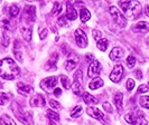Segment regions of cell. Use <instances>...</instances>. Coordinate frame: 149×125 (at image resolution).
I'll use <instances>...</instances> for the list:
<instances>
[{
	"label": "cell",
	"mask_w": 149,
	"mask_h": 125,
	"mask_svg": "<svg viewBox=\"0 0 149 125\" xmlns=\"http://www.w3.org/2000/svg\"><path fill=\"white\" fill-rule=\"evenodd\" d=\"M57 84V77L51 76V77H46L43 81H40V88L44 89L45 92L49 93L55 89V86Z\"/></svg>",
	"instance_id": "5b68a950"
},
{
	"label": "cell",
	"mask_w": 149,
	"mask_h": 125,
	"mask_svg": "<svg viewBox=\"0 0 149 125\" xmlns=\"http://www.w3.org/2000/svg\"><path fill=\"white\" fill-rule=\"evenodd\" d=\"M17 88H18V93L22 94V95H28V94H30V93L34 90L31 86L26 85V84H24V83H18V84H17Z\"/></svg>",
	"instance_id": "4fadbf2b"
},
{
	"label": "cell",
	"mask_w": 149,
	"mask_h": 125,
	"mask_svg": "<svg viewBox=\"0 0 149 125\" xmlns=\"http://www.w3.org/2000/svg\"><path fill=\"white\" fill-rule=\"evenodd\" d=\"M103 108H104L108 113H112V107L111 105L108 103V102H105V103H103Z\"/></svg>",
	"instance_id": "60d3db41"
},
{
	"label": "cell",
	"mask_w": 149,
	"mask_h": 125,
	"mask_svg": "<svg viewBox=\"0 0 149 125\" xmlns=\"http://www.w3.org/2000/svg\"><path fill=\"white\" fill-rule=\"evenodd\" d=\"M82 112H83V108H82V106H81V105L75 106L74 108L71 110V117H73V118L79 117V116L82 114Z\"/></svg>",
	"instance_id": "484cf974"
},
{
	"label": "cell",
	"mask_w": 149,
	"mask_h": 125,
	"mask_svg": "<svg viewBox=\"0 0 149 125\" xmlns=\"http://www.w3.org/2000/svg\"><path fill=\"white\" fill-rule=\"evenodd\" d=\"M20 69L17 66L15 60L11 58H5L0 60V77L7 81L15 79L19 76Z\"/></svg>",
	"instance_id": "6da1fadb"
},
{
	"label": "cell",
	"mask_w": 149,
	"mask_h": 125,
	"mask_svg": "<svg viewBox=\"0 0 149 125\" xmlns=\"http://www.w3.org/2000/svg\"><path fill=\"white\" fill-rule=\"evenodd\" d=\"M108 46H109V41H108V39H105V38H101L100 40H97V49H100L101 52H105V50H107V48H108Z\"/></svg>",
	"instance_id": "cb8c5ba5"
},
{
	"label": "cell",
	"mask_w": 149,
	"mask_h": 125,
	"mask_svg": "<svg viewBox=\"0 0 149 125\" xmlns=\"http://www.w3.org/2000/svg\"><path fill=\"white\" fill-rule=\"evenodd\" d=\"M145 12H146V15L149 17V5H146V7H145Z\"/></svg>",
	"instance_id": "7dc6e473"
},
{
	"label": "cell",
	"mask_w": 149,
	"mask_h": 125,
	"mask_svg": "<svg viewBox=\"0 0 149 125\" xmlns=\"http://www.w3.org/2000/svg\"><path fill=\"white\" fill-rule=\"evenodd\" d=\"M20 32H22V37L26 41H30L31 39V34H33V29L31 27H27V26H22L20 28Z\"/></svg>",
	"instance_id": "e0dca14e"
},
{
	"label": "cell",
	"mask_w": 149,
	"mask_h": 125,
	"mask_svg": "<svg viewBox=\"0 0 149 125\" xmlns=\"http://www.w3.org/2000/svg\"><path fill=\"white\" fill-rule=\"evenodd\" d=\"M45 104H46V101L42 94H36L30 98V105L33 107H44Z\"/></svg>",
	"instance_id": "8fae6325"
},
{
	"label": "cell",
	"mask_w": 149,
	"mask_h": 125,
	"mask_svg": "<svg viewBox=\"0 0 149 125\" xmlns=\"http://www.w3.org/2000/svg\"><path fill=\"white\" fill-rule=\"evenodd\" d=\"M14 52H15V55H16V58L18 59L19 61H22V52H17V50H14Z\"/></svg>",
	"instance_id": "f6af8a7d"
},
{
	"label": "cell",
	"mask_w": 149,
	"mask_h": 125,
	"mask_svg": "<svg viewBox=\"0 0 149 125\" xmlns=\"http://www.w3.org/2000/svg\"><path fill=\"white\" fill-rule=\"evenodd\" d=\"M19 7L17 6V5H11L10 7H9V15H10V17L11 18H15V17H17L18 16V14H19Z\"/></svg>",
	"instance_id": "f1b7e54d"
},
{
	"label": "cell",
	"mask_w": 149,
	"mask_h": 125,
	"mask_svg": "<svg viewBox=\"0 0 149 125\" xmlns=\"http://www.w3.org/2000/svg\"><path fill=\"white\" fill-rule=\"evenodd\" d=\"M83 99H84L85 104H89V105L99 103V101H97V98H95L94 96H92L91 94H89V93H84V94H83Z\"/></svg>",
	"instance_id": "7402d4cb"
},
{
	"label": "cell",
	"mask_w": 149,
	"mask_h": 125,
	"mask_svg": "<svg viewBox=\"0 0 149 125\" xmlns=\"http://www.w3.org/2000/svg\"><path fill=\"white\" fill-rule=\"evenodd\" d=\"M90 18H91L90 11L88 9H85V8H82V9L80 10V19H81V21L86 22L88 20H90Z\"/></svg>",
	"instance_id": "603a6c76"
},
{
	"label": "cell",
	"mask_w": 149,
	"mask_h": 125,
	"mask_svg": "<svg viewBox=\"0 0 149 125\" xmlns=\"http://www.w3.org/2000/svg\"><path fill=\"white\" fill-rule=\"evenodd\" d=\"M66 7V18H68L70 20H75L77 17V12H76L75 8L73 7V5L71 2H67Z\"/></svg>",
	"instance_id": "5bb4252c"
},
{
	"label": "cell",
	"mask_w": 149,
	"mask_h": 125,
	"mask_svg": "<svg viewBox=\"0 0 149 125\" xmlns=\"http://www.w3.org/2000/svg\"><path fill=\"white\" fill-rule=\"evenodd\" d=\"M0 125H16L13 118H10L8 115H3L0 118Z\"/></svg>",
	"instance_id": "d4e9b609"
},
{
	"label": "cell",
	"mask_w": 149,
	"mask_h": 125,
	"mask_svg": "<svg viewBox=\"0 0 149 125\" xmlns=\"http://www.w3.org/2000/svg\"><path fill=\"white\" fill-rule=\"evenodd\" d=\"M139 103L143 108H149V96H141L139 99Z\"/></svg>",
	"instance_id": "4dcf8cb0"
},
{
	"label": "cell",
	"mask_w": 149,
	"mask_h": 125,
	"mask_svg": "<svg viewBox=\"0 0 149 125\" xmlns=\"http://www.w3.org/2000/svg\"><path fill=\"white\" fill-rule=\"evenodd\" d=\"M123 57V50L120 47H114L110 52V58L112 60H119Z\"/></svg>",
	"instance_id": "9a60e30c"
},
{
	"label": "cell",
	"mask_w": 149,
	"mask_h": 125,
	"mask_svg": "<svg viewBox=\"0 0 149 125\" xmlns=\"http://www.w3.org/2000/svg\"><path fill=\"white\" fill-rule=\"evenodd\" d=\"M10 99V95L6 93H0V105H5Z\"/></svg>",
	"instance_id": "1f68e13d"
},
{
	"label": "cell",
	"mask_w": 149,
	"mask_h": 125,
	"mask_svg": "<svg viewBox=\"0 0 149 125\" xmlns=\"http://www.w3.org/2000/svg\"><path fill=\"white\" fill-rule=\"evenodd\" d=\"M134 79H131V78H129L127 81V89L128 90H132L134 89Z\"/></svg>",
	"instance_id": "8d00e7d4"
},
{
	"label": "cell",
	"mask_w": 149,
	"mask_h": 125,
	"mask_svg": "<svg viewBox=\"0 0 149 125\" xmlns=\"http://www.w3.org/2000/svg\"><path fill=\"white\" fill-rule=\"evenodd\" d=\"M74 37H75V41L79 47L81 48H84L88 46V37H86V34L83 31L82 29H76L74 31Z\"/></svg>",
	"instance_id": "52a82bcc"
},
{
	"label": "cell",
	"mask_w": 149,
	"mask_h": 125,
	"mask_svg": "<svg viewBox=\"0 0 149 125\" xmlns=\"http://www.w3.org/2000/svg\"><path fill=\"white\" fill-rule=\"evenodd\" d=\"M49 125H56L54 122H52V121H49Z\"/></svg>",
	"instance_id": "681fc988"
},
{
	"label": "cell",
	"mask_w": 149,
	"mask_h": 125,
	"mask_svg": "<svg viewBox=\"0 0 149 125\" xmlns=\"http://www.w3.org/2000/svg\"><path fill=\"white\" fill-rule=\"evenodd\" d=\"M119 6L125 15L131 19H136L141 15V5L138 1H119Z\"/></svg>",
	"instance_id": "7a4b0ae2"
},
{
	"label": "cell",
	"mask_w": 149,
	"mask_h": 125,
	"mask_svg": "<svg viewBox=\"0 0 149 125\" xmlns=\"http://www.w3.org/2000/svg\"><path fill=\"white\" fill-rule=\"evenodd\" d=\"M109 10H110V14H111L112 18H113V21L116 22L119 27L125 28L126 25H127V19L125 18V16L122 15V12L117 7H114V6H111V7L109 8Z\"/></svg>",
	"instance_id": "277c9868"
},
{
	"label": "cell",
	"mask_w": 149,
	"mask_h": 125,
	"mask_svg": "<svg viewBox=\"0 0 149 125\" xmlns=\"http://www.w3.org/2000/svg\"><path fill=\"white\" fill-rule=\"evenodd\" d=\"M77 63H79V57L75 59H68L66 61V64H65V69H66L67 72L73 70L77 66Z\"/></svg>",
	"instance_id": "ffe728a7"
},
{
	"label": "cell",
	"mask_w": 149,
	"mask_h": 125,
	"mask_svg": "<svg viewBox=\"0 0 149 125\" xmlns=\"http://www.w3.org/2000/svg\"><path fill=\"white\" fill-rule=\"evenodd\" d=\"M74 79L76 83L79 84H82V79H83V74L81 70H77L76 73L74 74Z\"/></svg>",
	"instance_id": "836d02e7"
},
{
	"label": "cell",
	"mask_w": 149,
	"mask_h": 125,
	"mask_svg": "<svg viewBox=\"0 0 149 125\" xmlns=\"http://www.w3.org/2000/svg\"><path fill=\"white\" fill-rule=\"evenodd\" d=\"M86 113H88V115H90L91 117H93V118H95V119H97V121H100L102 124L109 125V123L105 121L104 114L99 110V108H95V107H89V108L86 110Z\"/></svg>",
	"instance_id": "ba28073f"
},
{
	"label": "cell",
	"mask_w": 149,
	"mask_h": 125,
	"mask_svg": "<svg viewBox=\"0 0 149 125\" xmlns=\"http://www.w3.org/2000/svg\"><path fill=\"white\" fill-rule=\"evenodd\" d=\"M86 59H88V60H92V59H93V56H92L91 54H89V55L86 56Z\"/></svg>",
	"instance_id": "c3c4849f"
},
{
	"label": "cell",
	"mask_w": 149,
	"mask_h": 125,
	"mask_svg": "<svg viewBox=\"0 0 149 125\" xmlns=\"http://www.w3.org/2000/svg\"><path fill=\"white\" fill-rule=\"evenodd\" d=\"M113 102L116 104L117 108L120 110L122 108V105H123V95H122L120 92L116 93V95L113 96Z\"/></svg>",
	"instance_id": "d6986e66"
},
{
	"label": "cell",
	"mask_w": 149,
	"mask_h": 125,
	"mask_svg": "<svg viewBox=\"0 0 149 125\" xmlns=\"http://www.w3.org/2000/svg\"><path fill=\"white\" fill-rule=\"evenodd\" d=\"M11 110L14 112L16 117L18 118L22 124H25V125L33 124V116H31V114L28 113V112H25V110L20 107V105L18 103L14 102V103L11 104Z\"/></svg>",
	"instance_id": "3957f363"
},
{
	"label": "cell",
	"mask_w": 149,
	"mask_h": 125,
	"mask_svg": "<svg viewBox=\"0 0 149 125\" xmlns=\"http://www.w3.org/2000/svg\"><path fill=\"white\" fill-rule=\"evenodd\" d=\"M58 23L60 26H65L67 23V19H66V16H62L58 18Z\"/></svg>",
	"instance_id": "f35d334b"
},
{
	"label": "cell",
	"mask_w": 149,
	"mask_h": 125,
	"mask_svg": "<svg viewBox=\"0 0 149 125\" xmlns=\"http://www.w3.org/2000/svg\"><path fill=\"white\" fill-rule=\"evenodd\" d=\"M57 59H58V54H57V52H54L52 58L48 60V63H47V65L45 66V68H46L47 70H49V69H55V68H56Z\"/></svg>",
	"instance_id": "ac0fdd59"
},
{
	"label": "cell",
	"mask_w": 149,
	"mask_h": 125,
	"mask_svg": "<svg viewBox=\"0 0 149 125\" xmlns=\"http://www.w3.org/2000/svg\"><path fill=\"white\" fill-rule=\"evenodd\" d=\"M147 87H148V88H149V83H148V85H147Z\"/></svg>",
	"instance_id": "816d5d0a"
},
{
	"label": "cell",
	"mask_w": 149,
	"mask_h": 125,
	"mask_svg": "<svg viewBox=\"0 0 149 125\" xmlns=\"http://www.w3.org/2000/svg\"><path fill=\"white\" fill-rule=\"evenodd\" d=\"M125 118L128 123L131 125H147V119L143 117V115L140 112H138L137 116L134 114H127Z\"/></svg>",
	"instance_id": "8992f818"
},
{
	"label": "cell",
	"mask_w": 149,
	"mask_h": 125,
	"mask_svg": "<svg viewBox=\"0 0 149 125\" xmlns=\"http://www.w3.org/2000/svg\"><path fill=\"white\" fill-rule=\"evenodd\" d=\"M47 35H48V30H47V28H44L43 30L39 31V37H40V39H45V38L47 37Z\"/></svg>",
	"instance_id": "74e56055"
},
{
	"label": "cell",
	"mask_w": 149,
	"mask_h": 125,
	"mask_svg": "<svg viewBox=\"0 0 149 125\" xmlns=\"http://www.w3.org/2000/svg\"><path fill=\"white\" fill-rule=\"evenodd\" d=\"M46 114H47V117L49 118V121H52V122H58L60 121V115L57 113L53 112V110H48Z\"/></svg>",
	"instance_id": "83f0119b"
},
{
	"label": "cell",
	"mask_w": 149,
	"mask_h": 125,
	"mask_svg": "<svg viewBox=\"0 0 149 125\" xmlns=\"http://www.w3.org/2000/svg\"><path fill=\"white\" fill-rule=\"evenodd\" d=\"M0 27L7 30H14L16 27V21L7 18H0Z\"/></svg>",
	"instance_id": "7c38bea8"
},
{
	"label": "cell",
	"mask_w": 149,
	"mask_h": 125,
	"mask_svg": "<svg viewBox=\"0 0 149 125\" xmlns=\"http://www.w3.org/2000/svg\"><path fill=\"white\" fill-rule=\"evenodd\" d=\"M147 41H148V45H149V38H148V39H147Z\"/></svg>",
	"instance_id": "f907efd6"
},
{
	"label": "cell",
	"mask_w": 149,
	"mask_h": 125,
	"mask_svg": "<svg viewBox=\"0 0 149 125\" xmlns=\"http://www.w3.org/2000/svg\"><path fill=\"white\" fill-rule=\"evenodd\" d=\"M53 93H54V95L56 96V97H58V96L62 95V89L61 88H55L53 90Z\"/></svg>",
	"instance_id": "ee69618b"
},
{
	"label": "cell",
	"mask_w": 149,
	"mask_h": 125,
	"mask_svg": "<svg viewBox=\"0 0 149 125\" xmlns=\"http://www.w3.org/2000/svg\"><path fill=\"white\" fill-rule=\"evenodd\" d=\"M72 90H73V93L76 94L77 96H81L82 95V84H79V83H76L74 81L73 83V85H72Z\"/></svg>",
	"instance_id": "4316f807"
},
{
	"label": "cell",
	"mask_w": 149,
	"mask_h": 125,
	"mask_svg": "<svg viewBox=\"0 0 149 125\" xmlns=\"http://www.w3.org/2000/svg\"><path fill=\"white\" fill-rule=\"evenodd\" d=\"M61 11H62V3H60V2H55V3H54V8H53L52 15L53 16L58 15V14H61Z\"/></svg>",
	"instance_id": "d6a6232c"
},
{
	"label": "cell",
	"mask_w": 149,
	"mask_h": 125,
	"mask_svg": "<svg viewBox=\"0 0 149 125\" xmlns=\"http://www.w3.org/2000/svg\"><path fill=\"white\" fill-rule=\"evenodd\" d=\"M122 77H123V67L120 64H117L116 66L113 67L112 73L110 74V79L113 83H119Z\"/></svg>",
	"instance_id": "9c48e42d"
},
{
	"label": "cell",
	"mask_w": 149,
	"mask_h": 125,
	"mask_svg": "<svg viewBox=\"0 0 149 125\" xmlns=\"http://www.w3.org/2000/svg\"><path fill=\"white\" fill-rule=\"evenodd\" d=\"M134 30L136 32H147L149 31V23L146 21H139L134 26Z\"/></svg>",
	"instance_id": "2e32d148"
},
{
	"label": "cell",
	"mask_w": 149,
	"mask_h": 125,
	"mask_svg": "<svg viewBox=\"0 0 149 125\" xmlns=\"http://www.w3.org/2000/svg\"><path fill=\"white\" fill-rule=\"evenodd\" d=\"M61 81H62V85H63V87H64V88L67 89L72 86L70 78H68L67 76H65V75H62V76H61Z\"/></svg>",
	"instance_id": "f546056e"
},
{
	"label": "cell",
	"mask_w": 149,
	"mask_h": 125,
	"mask_svg": "<svg viewBox=\"0 0 149 125\" xmlns=\"http://www.w3.org/2000/svg\"><path fill=\"white\" fill-rule=\"evenodd\" d=\"M92 34H93V36H94V39H97V40H100V39H101V37H102V34L97 29L93 30V31H92Z\"/></svg>",
	"instance_id": "ab89813d"
},
{
	"label": "cell",
	"mask_w": 149,
	"mask_h": 125,
	"mask_svg": "<svg viewBox=\"0 0 149 125\" xmlns=\"http://www.w3.org/2000/svg\"><path fill=\"white\" fill-rule=\"evenodd\" d=\"M49 105H51L52 108H55V110H60L61 108L60 103L57 101H55V99H49Z\"/></svg>",
	"instance_id": "d590c367"
},
{
	"label": "cell",
	"mask_w": 149,
	"mask_h": 125,
	"mask_svg": "<svg viewBox=\"0 0 149 125\" xmlns=\"http://www.w3.org/2000/svg\"><path fill=\"white\" fill-rule=\"evenodd\" d=\"M101 69H102V66H101L100 61L99 60H93L90 64L89 68H88V76L89 77H95L101 73Z\"/></svg>",
	"instance_id": "30bf717a"
},
{
	"label": "cell",
	"mask_w": 149,
	"mask_h": 125,
	"mask_svg": "<svg viewBox=\"0 0 149 125\" xmlns=\"http://www.w3.org/2000/svg\"><path fill=\"white\" fill-rule=\"evenodd\" d=\"M3 46L5 47H7L8 46V44H9V37H8V35L6 34V32H3Z\"/></svg>",
	"instance_id": "7bdbcfd3"
},
{
	"label": "cell",
	"mask_w": 149,
	"mask_h": 125,
	"mask_svg": "<svg viewBox=\"0 0 149 125\" xmlns=\"http://www.w3.org/2000/svg\"><path fill=\"white\" fill-rule=\"evenodd\" d=\"M101 86H103V81L101 79V78H94L92 81H90L89 84V88L91 89H97V88H100Z\"/></svg>",
	"instance_id": "44dd1931"
},
{
	"label": "cell",
	"mask_w": 149,
	"mask_h": 125,
	"mask_svg": "<svg viewBox=\"0 0 149 125\" xmlns=\"http://www.w3.org/2000/svg\"><path fill=\"white\" fill-rule=\"evenodd\" d=\"M134 76H136L138 79H141V78H142L141 72H140V70H136V72H134Z\"/></svg>",
	"instance_id": "bcb514c9"
},
{
	"label": "cell",
	"mask_w": 149,
	"mask_h": 125,
	"mask_svg": "<svg viewBox=\"0 0 149 125\" xmlns=\"http://www.w3.org/2000/svg\"><path fill=\"white\" fill-rule=\"evenodd\" d=\"M127 65L129 68H132V67H134V65H136V58H134V56H129L127 58Z\"/></svg>",
	"instance_id": "e575fe53"
},
{
	"label": "cell",
	"mask_w": 149,
	"mask_h": 125,
	"mask_svg": "<svg viewBox=\"0 0 149 125\" xmlns=\"http://www.w3.org/2000/svg\"><path fill=\"white\" fill-rule=\"evenodd\" d=\"M147 90H148L147 85H140V86L138 87V92H139V93H146Z\"/></svg>",
	"instance_id": "b9f144b4"
}]
</instances>
